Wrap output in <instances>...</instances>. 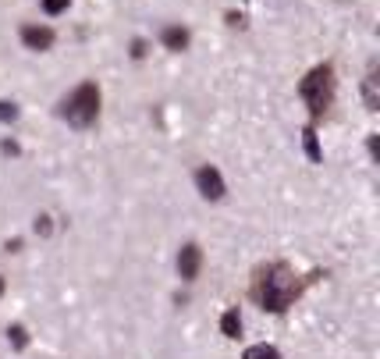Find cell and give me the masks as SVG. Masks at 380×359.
<instances>
[{
	"label": "cell",
	"mask_w": 380,
	"mask_h": 359,
	"mask_svg": "<svg viewBox=\"0 0 380 359\" xmlns=\"http://www.w3.org/2000/svg\"><path fill=\"white\" fill-rule=\"evenodd\" d=\"M252 295H256V303L270 313H284L295 295H299V281H295V274L288 263H267L260 274H256V285H252Z\"/></svg>",
	"instance_id": "obj_1"
},
{
	"label": "cell",
	"mask_w": 380,
	"mask_h": 359,
	"mask_svg": "<svg viewBox=\"0 0 380 359\" xmlns=\"http://www.w3.org/2000/svg\"><path fill=\"white\" fill-rule=\"evenodd\" d=\"M299 93H302V100L309 103L313 121L324 118L327 107H331V100H334V68H331V65H316V68L299 82Z\"/></svg>",
	"instance_id": "obj_2"
},
{
	"label": "cell",
	"mask_w": 380,
	"mask_h": 359,
	"mask_svg": "<svg viewBox=\"0 0 380 359\" xmlns=\"http://www.w3.org/2000/svg\"><path fill=\"white\" fill-rule=\"evenodd\" d=\"M60 118L75 129H89V124L100 118V89L96 82H82V86L60 103Z\"/></svg>",
	"instance_id": "obj_3"
},
{
	"label": "cell",
	"mask_w": 380,
	"mask_h": 359,
	"mask_svg": "<svg viewBox=\"0 0 380 359\" xmlns=\"http://www.w3.org/2000/svg\"><path fill=\"white\" fill-rule=\"evenodd\" d=\"M196 188H199V196L203 199H224V193H227V185H224V178H221V171L217 167H210V164H203L199 171H196Z\"/></svg>",
	"instance_id": "obj_4"
},
{
	"label": "cell",
	"mask_w": 380,
	"mask_h": 359,
	"mask_svg": "<svg viewBox=\"0 0 380 359\" xmlns=\"http://www.w3.org/2000/svg\"><path fill=\"white\" fill-rule=\"evenodd\" d=\"M199 270H203V249L196 242L181 246V252H178V274H181V281H196Z\"/></svg>",
	"instance_id": "obj_5"
},
{
	"label": "cell",
	"mask_w": 380,
	"mask_h": 359,
	"mask_svg": "<svg viewBox=\"0 0 380 359\" xmlns=\"http://www.w3.org/2000/svg\"><path fill=\"white\" fill-rule=\"evenodd\" d=\"M54 29L50 25H22V43L29 50H50L54 47Z\"/></svg>",
	"instance_id": "obj_6"
},
{
	"label": "cell",
	"mask_w": 380,
	"mask_h": 359,
	"mask_svg": "<svg viewBox=\"0 0 380 359\" xmlns=\"http://www.w3.org/2000/svg\"><path fill=\"white\" fill-rule=\"evenodd\" d=\"M160 39H164V47H167V50H175V54L188 50V29H185V25H167Z\"/></svg>",
	"instance_id": "obj_7"
},
{
	"label": "cell",
	"mask_w": 380,
	"mask_h": 359,
	"mask_svg": "<svg viewBox=\"0 0 380 359\" xmlns=\"http://www.w3.org/2000/svg\"><path fill=\"white\" fill-rule=\"evenodd\" d=\"M363 96H366V107H370V111H380V78H377V72H370V75H366Z\"/></svg>",
	"instance_id": "obj_8"
},
{
	"label": "cell",
	"mask_w": 380,
	"mask_h": 359,
	"mask_svg": "<svg viewBox=\"0 0 380 359\" xmlns=\"http://www.w3.org/2000/svg\"><path fill=\"white\" fill-rule=\"evenodd\" d=\"M221 334H224V338H238V334H242V316H238V309H227V313L221 316Z\"/></svg>",
	"instance_id": "obj_9"
},
{
	"label": "cell",
	"mask_w": 380,
	"mask_h": 359,
	"mask_svg": "<svg viewBox=\"0 0 380 359\" xmlns=\"http://www.w3.org/2000/svg\"><path fill=\"white\" fill-rule=\"evenodd\" d=\"M302 146H306V157H309L313 164H320V160H324V153H320V142H316V129H313V124L302 132Z\"/></svg>",
	"instance_id": "obj_10"
},
{
	"label": "cell",
	"mask_w": 380,
	"mask_h": 359,
	"mask_svg": "<svg viewBox=\"0 0 380 359\" xmlns=\"http://www.w3.org/2000/svg\"><path fill=\"white\" fill-rule=\"evenodd\" d=\"M242 359H281V352L273 349V345H267V342H263V345H249Z\"/></svg>",
	"instance_id": "obj_11"
},
{
	"label": "cell",
	"mask_w": 380,
	"mask_h": 359,
	"mask_svg": "<svg viewBox=\"0 0 380 359\" xmlns=\"http://www.w3.org/2000/svg\"><path fill=\"white\" fill-rule=\"evenodd\" d=\"M8 338H11V345H14L18 352H22V349L29 345V331H25L22 324H11V327H8Z\"/></svg>",
	"instance_id": "obj_12"
},
{
	"label": "cell",
	"mask_w": 380,
	"mask_h": 359,
	"mask_svg": "<svg viewBox=\"0 0 380 359\" xmlns=\"http://www.w3.org/2000/svg\"><path fill=\"white\" fill-rule=\"evenodd\" d=\"M18 118V107H14V103H8V100H0V121H14Z\"/></svg>",
	"instance_id": "obj_13"
},
{
	"label": "cell",
	"mask_w": 380,
	"mask_h": 359,
	"mask_svg": "<svg viewBox=\"0 0 380 359\" xmlns=\"http://www.w3.org/2000/svg\"><path fill=\"white\" fill-rule=\"evenodd\" d=\"M43 11L47 14H60V11H68V0H43Z\"/></svg>",
	"instance_id": "obj_14"
},
{
	"label": "cell",
	"mask_w": 380,
	"mask_h": 359,
	"mask_svg": "<svg viewBox=\"0 0 380 359\" xmlns=\"http://www.w3.org/2000/svg\"><path fill=\"white\" fill-rule=\"evenodd\" d=\"M146 50H150V47H146V39H135V43H132V57H135V61H142Z\"/></svg>",
	"instance_id": "obj_15"
},
{
	"label": "cell",
	"mask_w": 380,
	"mask_h": 359,
	"mask_svg": "<svg viewBox=\"0 0 380 359\" xmlns=\"http://www.w3.org/2000/svg\"><path fill=\"white\" fill-rule=\"evenodd\" d=\"M36 231L39 235H50V217H36Z\"/></svg>",
	"instance_id": "obj_16"
},
{
	"label": "cell",
	"mask_w": 380,
	"mask_h": 359,
	"mask_svg": "<svg viewBox=\"0 0 380 359\" xmlns=\"http://www.w3.org/2000/svg\"><path fill=\"white\" fill-rule=\"evenodd\" d=\"M370 153H373V157L380 153V139H377V135H370Z\"/></svg>",
	"instance_id": "obj_17"
},
{
	"label": "cell",
	"mask_w": 380,
	"mask_h": 359,
	"mask_svg": "<svg viewBox=\"0 0 380 359\" xmlns=\"http://www.w3.org/2000/svg\"><path fill=\"white\" fill-rule=\"evenodd\" d=\"M0 295H4V278H0Z\"/></svg>",
	"instance_id": "obj_18"
}]
</instances>
